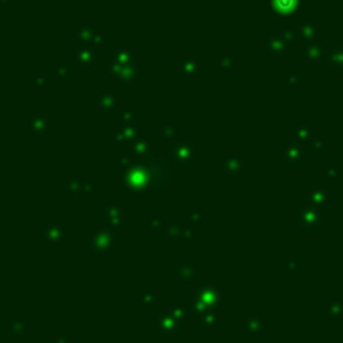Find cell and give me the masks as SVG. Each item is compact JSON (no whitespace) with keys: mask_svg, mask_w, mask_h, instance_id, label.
Returning <instances> with one entry per match:
<instances>
[{"mask_svg":"<svg viewBox=\"0 0 343 343\" xmlns=\"http://www.w3.org/2000/svg\"><path fill=\"white\" fill-rule=\"evenodd\" d=\"M10 333H14V335H29L31 333V325L27 323L25 317L16 315V317L10 319Z\"/></svg>","mask_w":343,"mask_h":343,"instance_id":"2","label":"cell"},{"mask_svg":"<svg viewBox=\"0 0 343 343\" xmlns=\"http://www.w3.org/2000/svg\"><path fill=\"white\" fill-rule=\"evenodd\" d=\"M31 130L36 132V134L47 132V130H49V119H47V117H36V119H33V121H31Z\"/></svg>","mask_w":343,"mask_h":343,"instance_id":"3","label":"cell"},{"mask_svg":"<svg viewBox=\"0 0 343 343\" xmlns=\"http://www.w3.org/2000/svg\"><path fill=\"white\" fill-rule=\"evenodd\" d=\"M40 239L45 242H55V240H65L67 239V226L63 224H47L40 228Z\"/></svg>","mask_w":343,"mask_h":343,"instance_id":"1","label":"cell"}]
</instances>
